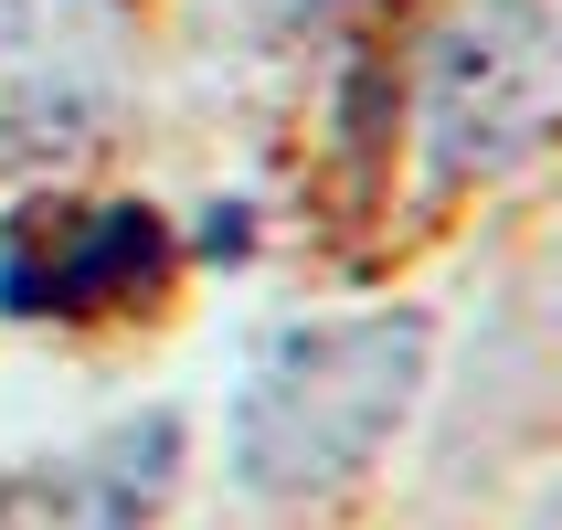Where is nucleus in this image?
I'll use <instances>...</instances> for the list:
<instances>
[{"label": "nucleus", "mask_w": 562, "mask_h": 530, "mask_svg": "<svg viewBox=\"0 0 562 530\" xmlns=\"http://www.w3.org/2000/svg\"><path fill=\"white\" fill-rule=\"evenodd\" d=\"M181 266V234L149 202H75L43 191L0 223V318L22 329H86V318L149 308Z\"/></svg>", "instance_id": "7ed1b4c3"}, {"label": "nucleus", "mask_w": 562, "mask_h": 530, "mask_svg": "<svg viewBox=\"0 0 562 530\" xmlns=\"http://www.w3.org/2000/svg\"><path fill=\"white\" fill-rule=\"evenodd\" d=\"M22 32H32V0H0V64L22 54Z\"/></svg>", "instance_id": "39448f33"}, {"label": "nucleus", "mask_w": 562, "mask_h": 530, "mask_svg": "<svg viewBox=\"0 0 562 530\" xmlns=\"http://www.w3.org/2000/svg\"><path fill=\"white\" fill-rule=\"evenodd\" d=\"M181 488V414L149 404L106 436L0 477V530H149Z\"/></svg>", "instance_id": "20e7f679"}, {"label": "nucleus", "mask_w": 562, "mask_h": 530, "mask_svg": "<svg viewBox=\"0 0 562 530\" xmlns=\"http://www.w3.org/2000/svg\"><path fill=\"white\" fill-rule=\"evenodd\" d=\"M562 117V22L552 0H457L425 43V149L436 181H488L541 149Z\"/></svg>", "instance_id": "f03ea898"}, {"label": "nucleus", "mask_w": 562, "mask_h": 530, "mask_svg": "<svg viewBox=\"0 0 562 530\" xmlns=\"http://www.w3.org/2000/svg\"><path fill=\"white\" fill-rule=\"evenodd\" d=\"M425 308H350L266 329L234 382V477L255 499H329L372 467L425 393Z\"/></svg>", "instance_id": "f257e3e1"}]
</instances>
